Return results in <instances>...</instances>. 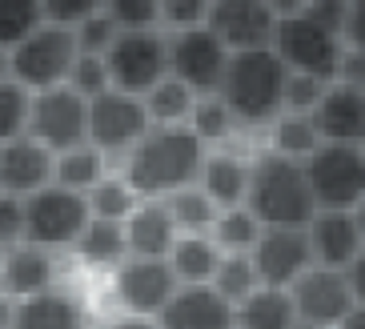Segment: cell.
Returning <instances> with one entry per match:
<instances>
[{
    "instance_id": "32",
    "label": "cell",
    "mask_w": 365,
    "mask_h": 329,
    "mask_svg": "<svg viewBox=\"0 0 365 329\" xmlns=\"http://www.w3.org/2000/svg\"><path fill=\"white\" fill-rule=\"evenodd\" d=\"M44 24V0H0V53H12Z\"/></svg>"
},
{
    "instance_id": "48",
    "label": "cell",
    "mask_w": 365,
    "mask_h": 329,
    "mask_svg": "<svg viewBox=\"0 0 365 329\" xmlns=\"http://www.w3.org/2000/svg\"><path fill=\"white\" fill-rule=\"evenodd\" d=\"M16 305H21L16 298L0 293V329H12V325H16Z\"/></svg>"
},
{
    "instance_id": "30",
    "label": "cell",
    "mask_w": 365,
    "mask_h": 329,
    "mask_svg": "<svg viewBox=\"0 0 365 329\" xmlns=\"http://www.w3.org/2000/svg\"><path fill=\"white\" fill-rule=\"evenodd\" d=\"M140 101H145V108H149L153 125H189L193 105H197V93L189 85H181L177 76H165L161 85L149 88Z\"/></svg>"
},
{
    "instance_id": "9",
    "label": "cell",
    "mask_w": 365,
    "mask_h": 329,
    "mask_svg": "<svg viewBox=\"0 0 365 329\" xmlns=\"http://www.w3.org/2000/svg\"><path fill=\"white\" fill-rule=\"evenodd\" d=\"M153 128L145 101L120 88H108L88 101V145H97L108 161H125Z\"/></svg>"
},
{
    "instance_id": "44",
    "label": "cell",
    "mask_w": 365,
    "mask_h": 329,
    "mask_svg": "<svg viewBox=\"0 0 365 329\" xmlns=\"http://www.w3.org/2000/svg\"><path fill=\"white\" fill-rule=\"evenodd\" d=\"M345 44L365 53V0H345Z\"/></svg>"
},
{
    "instance_id": "11",
    "label": "cell",
    "mask_w": 365,
    "mask_h": 329,
    "mask_svg": "<svg viewBox=\"0 0 365 329\" xmlns=\"http://www.w3.org/2000/svg\"><path fill=\"white\" fill-rule=\"evenodd\" d=\"M289 298H293V309H297V321L313 329H337L357 309L345 269H325V265L305 269L289 285Z\"/></svg>"
},
{
    "instance_id": "13",
    "label": "cell",
    "mask_w": 365,
    "mask_h": 329,
    "mask_svg": "<svg viewBox=\"0 0 365 329\" xmlns=\"http://www.w3.org/2000/svg\"><path fill=\"white\" fill-rule=\"evenodd\" d=\"M113 289H117V301L125 305V313L157 318L173 301V293L181 289V281L165 257H129L113 269Z\"/></svg>"
},
{
    "instance_id": "20",
    "label": "cell",
    "mask_w": 365,
    "mask_h": 329,
    "mask_svg": "<svg viewBox=\"0 0 365 329\" xmlns=\"http://www.w3.org/2000/svg\"><path fill=\"white\" fill-rule=\"evenodd\" d=\"M56 281V261H53V249L33 241H16L12 249L0 253V293L24 301V298H36V293H48Z\"/></svg>"
},
{
    "instance_id": "23",
    "label": "cell",
    "mask_w": 365,
    "mask_h": 329,
    "mask_svg": "<svg viewBox=\"0 0 365 329\" xmlns=\"http://www.w3.org/2000/svg\"><path fill=\"white\" fill-rule=\"evenodd\" d=\"M221 245L213 241L209 233H181L177 241H173L169 249V269L177 273V281L181 285H209L217 273V265H221Z\"/></svg>"
},
{
    "instance_id": "26",
    "label": "cell",
    "mask_w": 365,
    "mask_h": 329,
    "mask_svg": "<svg viewBox=\"0 0 365 329\" xmlns=\"http://www.w3.org/2000/svg\"><path fill=\"white\" fill-rule=\"evenodd\" d=\"M76 257L85 265H97V269H117L120 261H129V237H125V225L120 221H93L85 225V233L76 237Z\"/></svg>"
},
{
    "instance_id": "7",
    "label": "cell",
    "mask_w": 365,
    "mask_h": 329,
    "mask_svg": "<svg viewBox=\"0 0 365 329\" xmlns=\"http://www.w3.org/2000/svg\"><path fill=\"white\" fill-rule=\"evenodd\" d=\"M317 209H357L365 201V145L322 141L313 157L301 161Z\"/></svg>"
},
{
    "instance_id": "4",
    "label": "cell",
    "mask_w": 365,
    "mask_h": 329,
    "mask_svg": "<svg viewBox=\"0 0 365 329\" xmlns=\"http://www.w3.org/2000/svg\"><path fill=\"white\" fill-rule=\"evenodd\" d=\"M273 53L285 61L289 73L333 81L345 56V32L333 29L322 16H313L309 9H301L293 16H281L277 36H273Z\"/></svg>"
},
{
    "instance_id": "10",
    "label": "cell",
    "mask_w": 365,
    "mask_h": 329,
    "mask_svg": "<svg viewBox=\"0 0 365 329\" xmlns=\"http://www.w3.org/2000/svg\"><path fill=\"white\" fill-rule=\"evenodd\" d=\"M229 56L233 53L221 44V36H217L209 24L185 29V32H169V76H177L181 85H189L197 96L221 93Z\"/></svg>"
},
{
    "instance_id": "31",
    "label": "cell",
    "mask_w": 365,
    "mask_h": 329,
    "mask_svg": "<svg viewBox=\"0 0 365 329\" xmlns=\"http://www.w3.org/2000/svg\"><path fill=\"white\" fill-rule=\"evenodd\" d=\"M189 128H193V137L201 141L205 149H217V145H225L241 125H237L233 108L213 93V96H197L193 117H189Z\"/></svg>"
},
{
    "instance_id": "40",
    "label": "cell",
    "mask_w": 365,
    "mask_h": 329,
    "mask_svg": "<svg viewBox=\"0 0 365 329\" xmlns=\"http://www.w3.org/2000/svg\"><path fill=\"white\" fill-rule=\"evenodd\" d=\"M213 0H161V29L165 32H185V29H201L209 21Z\"/></svg>"
},
{
    "instance_id": "42",
    "label": "cell",
    "mask_w": 365,
    "mask_h": 329,
    "mask_svg": "<svg viewBox=\"0 0 365 329\" xmlns=\"http://www.w3.org/2000/svg\"><path fill=\"white\" fill-rule=\"evenodd\" d=\"M97 12H105V0H44V21L61 29H76Z\"/></svg>"
},
{
    "instance_id": "8",
    "label": "cell",
    "mask_w": 365,
    "mask_h": 329,
    "mask_svg": "<svg viewBox=\"0 0 365 329\" xmlns=\"http://www.w3.org/2000/svg\"><path fill=\"white\" fill-rule=\"evenodd\" d=\"M76 36L73 29L61 24H44L36 29L24 44H16L9 53V76L21 81L29 93H44V88L68 85V73L76 64Z\"/></svg>"
},
{
    "instance_id": "38",
    "label": "cell",
    "mask_w": 365,
    "mask_h": 329,
    "mask_svg": "<svg viewBox=\"0 0 365 329\" xmlns=\"http://www.w3.org/2000/svg\"><path fill=\"white\" fill-rule=\"evenodd\" d=\"M117 29H161V0H105Z\"/></svg>"
},
{
    "instance_id": "28",
    "label": "cell",
    "mask_w": 365,
    "mask_h": 329,
    "mask_svg": "<svg viewBox=\"0 0 365 329\" xmlns=\"http://www.w3.org/2000/svg\"><path fill=\"white\" fill-rule=\"evenodd\" d=\"M269 149L281 153V157L289 161H305L317 153V145H322V133H317V125H313V113H281L273 125H269Z\"/></svg>"
},
{
    "instance_id": "39",
    "label": "cell",
    "mask_w": 365,
    "mask_h": 329,
    "mask_svg": "<svg viewBox=\"0 0 365 329\" xmlns=\"http://www.w3.org/2000/svg\"><path fill=\"white\" fill-rule=\"evenodd\" d=\"M117 21L108 16V12H97V16H88L85 24H76L73 36H76V53H93V56H105L117 41Z\"/></svg>"
},
{
    "instance_id": "2",
    "label": "cell",
    "mask_w": 365,
    "mask_h": 329,
    "mask_svg": "<svg viewBox=\"0 0 365 329\" xmlns=\"http://www.w3.org/2000/svg\"><path fill=\"white\" fill-rule=\"evenodd\" d=\"M285 81L289 69L273 49H245L229 56L217 96L233 108L241 128H269L285 113Z\"/></svg>"
},
{
    "instance_id": "12",
    "label": "cell",
    "mask_w": 365,
    "mask_h": 329,
    "mask_svg": "<svg viewBox=\"0 0 365 329\" xmlns=\"http://www.w3.org/2000/svg\"><path fill=\"white\" fill-rule=\"evenodd\" d=\"M29 137L41 141L44 149L65 153L73 145L88 141V101L73 93L68 85L33 93V113H29Z\"/></svg>"
},
{
    "instance_id": "24",
    "label": "cell",
    "mask_w": 365,
    "mask_h": 329,
    "mask_svg": "<svg viewBox=\"0 0 365 329\" xmlns=\"http://www.w3.org/2000/svg\"><path fill=\"white\" fill-rule=\"evenodd\" d=\"M12 329H88V325L76 298H68L61 289H48V293L24 298L16 305V325Z\"/></svg>"
},
{
    "instance_id": "15",
    "label": "cell",
    "mask_w": 365,
    "mask_h": 329,
    "mask_svg": "<svg viewBox=\"0 0 365 329\" xmlns=\"http://www.w3.org/2000/svg\"><path fill=\"white\" fill-rule=\"evenodd\" d=\"M249 257H253V269H257L261 285L289 289L313 265L309 233L305 229H265Z\"/></svg>"
},
{
    "instance_id": "22",
    "label": "cell",
    "mask_w": 365,
    "mask_h": 329,
    "mask_svg": "<svg viewBox=\"0 0 365 329\" xmlns=\"http://www.w3.org/2000/svg\"><path fill=\"white\" fill-rule=\"evenodd\" d=\"M125 237H129V257H169L173 241L181 233L165 201H140L125 221Z\"/></svg>"
},
{
    "instance_id": "29",
    "label": "cell",
    "mask_w": 365,
    "mask_h": 329,
    "mask_svg": "<svg viewBox=\"0 0 365 329\" xmlns=\"http://www.w3.org/2000/svg\"><path fill=\"white\" fill-rule=\"evenodd\" d=\"M261 233H265V225L253 217L249 205L221 209L217 221H213V229H209V237L221 245V253H253V245L261 241Z\"/></svg>"
},
{
    "instance_id": "14",
    "label": "cell",
    "mask_w": 365,
    "mask_h": 329,
    "mask_svg": "<svg viewBox=\"0 0 365 329\" xmlns=\"http://www.w3.org/2000/svg\"><path fill=\"white\" fill-rule=\"evenodd\" d=\"M205 24L221 36L229 53H245V49H273L281 16L265 0H213Z\"/></svg>"
},
{
    "instance_id": "5",
    "label": "cell",
    "mask_w": 365,
    "mask_h": 329,
    "mask_svg": "<svg viewBox=\"0 0 365 329\" xmlns=\"http://www.w3.org/2000/svg\"><path fill=\"white\" fill-rule=\"evenodd\" d=\"M93 221L85 193H73L65 185H44L41 193L24 197V241L44 245V249H73L76 237Z\"/></svg>"
},
{
    "instance_id": "35",
    "label": "cell",
    "mask_w": 365,
    "mask_h": 329,
    "mask_svg": "<svg viewBox=\"0 0 365 329\" xmlns=\"http://www.w3.org/2000/svg\"><path fill=\"white\" fill-rule=\"evenodd\" d=\"M209 285H213L225 301L241 305L249 293H257V289H261V277H257V269H253V257H249V253H225Z\"/></svg>"
},
{
    "instance_id": "37",
    "label": "cell",
    "mask_w": 365,
    "mask_h": 329,
    "mask_svg": "<svg viewBox=\"0 0 365 329\" xmlns=\"http://www.w3.org/2000/svg\"><path fill=\"white\" fill-rule=\"evenodd\" d=\"M68 88L81 93L85 101H97L101 93L113 88V76H108V61L105 56H93V53H81L73 64V73H68Z\"/></svg>"
},
{
    "instance_id": "50",
    "label": "cell",
    "mask_w": 365,
    "mask_h": 329,
    "mask_svg": "<svg viewBox=\"0 0 365 329\" xmlns=\"http://www.w3.org/2000/svg\"><path fill=\"white\" fill-rule=\"evenodd\" d=\"M337 329H365V305H357L354 313H349V318H345Z\"/></svg>"
},
{
    "instance_id": "36",
    "label": "cell",
    "mask_w": 365,
    "mask_h": 329,
    "mask_svg": "<svg viewBox=\"0 0 365 329\" xmlns=\"http://www.w3.org/2000/svg\"><path fill=\"white\" fill-rule=\"evenodd\" d=\"M29 113H33V93L4 76L0 81V145L16 137H29Z\"/></svg>"
},
{
    "instance_id": "18",
    "label": "cell",
    "mask_w": 365,
    "mask_h": 329,
    "mask_svg": "<svg viewBox=\"0 0 365 329\" xmlns=\"http://www.w3.org/2000/svg\"><path fill=\"white\" fill-rule=\"evenodd\" d=\"M53 169H56V153L44 149L33 137H16L0 145V189L12 197H33L44 185H53Z\"/></svg>"
},
{
    "instance_id": "46",
    "label": "cell",
    "mask_w": 365,
    "mask_h": 329,
    "mask_svg": "<svg viewBox=\"0 0 365 329\" xmlns=\"http://www.w3.org/2000/svg\"><path fill=\"white\" fill-rule=\"evenodd\" d=\"M345 277H349V289H354L357 305H365V249L357 253V261L349 269H345Z\"/></svg>"
},
{
    "instance_id": "1",
    "label": "cell",
    "mask_w": 365,
    "mask_h": 329,
    "mask_svg": "<svg viewBox=\"0 0 365 329\" xmlns=\"http://www.w3.org/2000/svg\"><path fill=\"white\" fill-rule=\"evenodd\" d=\"M205 145L189 125H153L140 145L120 161V177L137 189L140 201H165L177 189H189L201 177Z\"/></svg>"
},
{
    "instance_id": "27",
    "label": "cell",
    "mask_w": 365,
    "mask_h": 329,
    "mask_svg": "<svg viewBox=\"0 0 365 329\" xmlns=\"http://www.w3.org/2000/svg\"><path fill=\"white\" fill-rule=\"evenodd\" d=\"M108 165H113V161H108L97 145H88V141H85V145H73V149L56 153L53 181H56V185H65V189H73V193H88V189H97L101 181L113 173Z\"/></svg>"
},
{
    "instance_id": "34",
    "label": "cell",
    "mask_w": 365,
    "mask_h": 329,
    "mask_svg": "<svg viewBox=\"0 0 365 329\" xmlns=\"http://www.w3.org/2000/svg\"><path fill=\"white\" fill-rule=\"evenodd\" d=\"M173 213V225H177V233H209L217 221V205L205 197L201 185H189V189H177L173 197H165Z\"/></svg>"
},
{
    "instance_id": "51",
    "label": "cell",
    "mask_w": 365,
    "mask_h": 329,
    "mask_svg": "<svg viewBox=\"0 0 365 329\" xmlns=\"http://www.w3.org/2000/svg\"><path fill=\"white\" fill-rule=\"evenodd\" d=\"M354 217H357V225H361V237H365V201L354 209Z\"/></svg>"
},
{
    "instance_id": "25",
    "label": "cell",
    "mask_w": 365,
    "mask_h": 329,
    "mask_svg": "<svg viewBox=\"0 0 365 329\" xmlns=\"http://www.w3.org/2000/svg\"><path fill=\"white\" fill-rule=\"evenodd\" d=\"M297 309H293L289 289L261 285L237 305V329H297Z\"/></svg>"
},
{
    "instance_id": "45",
    "label": "cell",
    "mask_w": 365,
    "mask_h": 329,
    "mask_svg": "<svg viewBox=\"0 0 365 329\" xmlns=\"http://www.w3.org/2000/svg\"><path fill=\"white\" fill-rule=\"evenodd\" d=\"M333 81H345V85L365 88V53H361V49H349V44H345L341 69H337V76H333Z\"/></svg>"
},
{
    "instance_id": "3",
    "label": "cell",
    "mask_w": 365,
    "mask_h": 329,
    "mask_svg": "<svg viewBox=\"0 0 365 329\" xmlns=\"http://www.w3.org/2000/svg\"><path fill=\"white\" fill-rule=\"evenodd\" d=\"M245 205L253 209V217H257L265 229H305V225L313 221V213H317L309 177H305V165L281 157V153H273V149L253 157Z\"/></svg>"
},
{
    "instance_id": "53",
    "label": "cell",
    "mask_w": 365,
    "mask_h": 329,
    "mask_svg": "<svg viewBox=\"0 0 365 329\" xmlns=\"http://www.w3.org/2000/svg\"><path fill=\"white\" fill-rule=\"evenodd\" d=\"M297 329H313V325H297Z\"/></svg>"
},
{
    "instance_id": "52",
    "label": "cell",
    "mask_w": 365,
    "mask_h": 329,
    "mask_svg": "<svg viewBox=\"0 0 365 329\" xmlns=\"http://www.w3.org/2000/svg\"><path fill=\"white\" fill-rule=\"evenodd\" d=\"M9 76V53H0V81Z\"/></svg>"
},
{
    "instance_id": "21",
    "label": "cell",
    "mask_w": 365,
    "mask_h": 329,
    "mask_svg": "<svg viewBox=\"0 0 365 329\" xmlns=\"http://www.w3.org/2000/svg\"><path fill=\"white\" fill-rule=\"evenodd\" d=\"M249 173H253V161L237 157V153H221V149L213 153L209 149L197 185L205 189V197H209L217 209H233V205H245V197H249Z\"/></svg>"
},
{
    "instance_id": "49",
    "label": "cell",
    "mask_w": 365,
    "mask_h": 329,
    "mask_svg": "<svg viewBox=\"0 0 365 329\" xmlns=\"http://www.w3.org/2000/svg\"><path fill=\"white\" fill-rule=\"evenodd\" d=\"M269 9L277 12V16H293V12H301V9H309V0H265Z\"/></svg>"
},
{
    "instance_id": "6",
    "label": "cell",
    "mask_w": 365,
    "mask_h": 329,
    "mask_svg": "<svg viewBox=\"0 0 365 329\" xmlns=\"http://www.w3.org/2000/svg\"><path fill=\"white\" fill-rule=\"evenodd\" d=\"M113 88L145 96L169 76V32L165 29H120L105 53Z\"/></svg>"
},
{
    "instance_id": "16",
    "label": "cell",
    "mask_w": 365,
    "mask_h": 329,
    "mask_svg": "<svg viewBox=\"0 0 365 329\" xmlns=\"http://www.w3.org/2000/svg\"><path fill=\"white\" fill-rule=\"evenodd\" d=\"M305 233H309L313 265H325V269H349L357 261V253L365 249L354 209H317L313 221L305 225Z\"/></svg>"
},
{
    "instance_id": "33",
    "label": "cell",
    "mask_w": 365,
    "mask_h": 329,
    "mask_svg": "<svg viewBox=\"0 0 365 329\" xmlns=\"http://www.w3.org/2000/svg\"><path fill=\"white\" fill-rule=\"evenodd\" d=\"M85 197H88V209H93V217H101V221H120V225L129 221L133 209L140 205L137 189H133L125 177H120V169L108 173L97 189H88Z\"/></svg>"
},
{
    "instance_id": "17",
    "label": "cell",
    "mask_w": 365,
    "mask_h": 329,
    "mask_svg": "<svg viewBox=\"0 0 365 329\" xmlns=\"http://www.w3.org/2000/svg\"><path fill=\"white\" fill-rule=\"evenodd\" d=\"M161 329H237V305L213 285H181L157 313Z\"/></svg>"
},
{
    "instance_id": "19",
    "label": "cell",
    "mask_w": 365,
    "mask_h": 329,
    "mask_svg": "<svg viewBox=\"0 0 365 329\" xmlns=\"http://www.w3.org/2000/svg\"><path fill=\"white\" fill-rule=\"evenodd\" d=\"M313 125L322 141L333 145H365V88L329 81L325 96L313 108Z\"/></svg>"
},
{
    "instance_id": "41",
    "label": "cell",
    "mask_w": 365,
    "mask_h": 329,
    "mask_svg": "<svg viewBox=\"0 0 365 329\" xmlns=\"http://www.w3.org/2000/svg\"><path fill=\"white\" fill-rule=\"evenodd\" d=\"M325 88H329V81H322V76L289 73V81H285V113H313L317 101L325 96Z\"/></svg>"
},
{
    "instance_id": "43",
    "label": "cell",
    "mask_w": 365,
    "mask_h": 329,
    "mask_svg": "<svg viewBox=\"0 0 365 329\" xmlns=\"http://www.w3.org/2000/svg\"><path fill=\"white\" fill-rule=\"evenodd\" d=\"M24 241V201L0 189V253Z\"/></svg>"
},
{
    "instance_id": "47",
    "label": "cell",
    "mask_w": 365,
    "mask_h": 329,
    "mask_svg": "<svg viewBox=\"0 0 365 329\" xmlns=\"http://www.w3.org/2000/svg\"><path fill=\"white\" fill-rule=\"evenodd\" d=\"M93 329H161V325H157V318H133V313H125V318L105 321V325H93Z\"/></svg>"
}]
</instances>
